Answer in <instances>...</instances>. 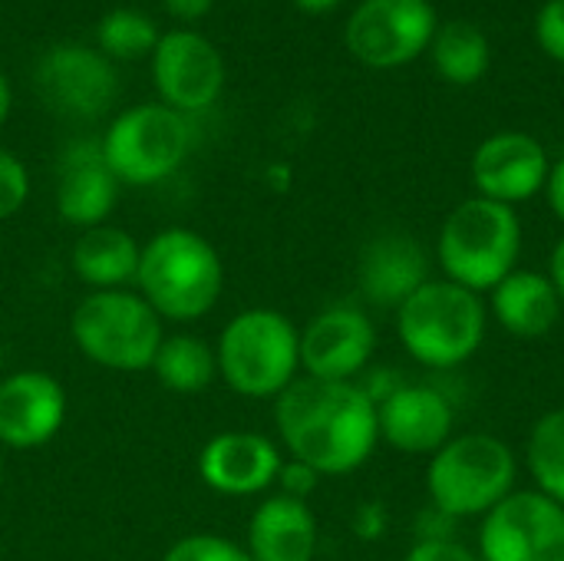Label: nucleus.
Masks as SVG:
<instances>
[{"instance_id":"5701e85b","label":"nucleus","mask_w":564,"mask_h":561,"mask_svg":"<svg viewBox=\"0 0 564 561\" xmlns=\"http://www.w3.org/2000/svg\"><path fill=\"white\" fill-rule=\"evenodd\" d=\"M152 374L172 393H202L218 377V357L208 341L195 334H175L162 341Z\"/></svg>"},{"instance_id":"0eeeda50","label":"nucleus","mask_w":564,"mask_h":561,"mask_svg":"<svg viewBox=\"0 0 564 561\" xmlns=\"http://www.w3.org/2000/svg\"><path fill=\"white\" fill-rule=\"evenodd\" d=\"M69 331L79 354L119 374L152 370V360L165 341L162 317L149 308L142 294H132L126 288L89 291L76 304Z\"/></svg>"},{"instance_id":"423d86ee","label":"nucleus","mask_w":564,"mask_h":561,"mask_svg":"<svg viewBox=\"0 0 564 561\" xmlns=\"http://www.w3.org/2000/svg\"><path fill=\"white\" fill-rule=\"evenodd\" d=\"M519 463L506 440L489 433L453 436L433 453L426 470V493L449 519L489 516L502 499L516 493Z\"/></svg>"},{"instance_id":"f3484780","label":"nucleus","mask_w":564,"mask_h":561,"mask_svg":"<svg viewBox=\"0 0 564 561\" xmlns=\"http://www.w3.org/2000/svg\"><path fill=\"white\" fill-rule=\"evenodd\" d=\"M284 460L281 450L248 430H228L205 443L198 456V476L221 496H258L278 483Z\"/></svg>"},{"instance_id":"c85d7f7f","label":"nucleus","mask_w":564,"mask_h":561,"mask_svg":"<svg viewBox=\"0 0 564 561\" xmlns=\"http://www.w3.org/2000/svg\"><path fill=\"white\" fill-rule=\"evenodd\" d=\"M535 40L539 46L552 56L564 63V0H549L539 17H535Z\"/></svg>"},{"instance_id":"4468645a","label":"nucleus","mask_w":564,"mask_h":561,"mask_svg":"<svg viewBox=\"0 0 564 561\" xmlns=\"http://www.w3.org/2000/svg\"><path fill=\"white\" fill-rule=\"evenodd\" d=\"M549 172V152L529 132H496L473 155V182L479 188V198L509 208L535 198L545 188Z\"/></svg>"},{"instance_id":"4be33fe9","label":"nucleus","mask_w":564,"mask_h":561,"mask_svg":"<svg viewBox=\"0 0 564 561\" xmlns=\"http://www.w3.org/2000/svg\"><path fill=\"white\" fill-rule=\"evenodd\" d=\"M139 255L142 248L135 238L112 225H96L79 235L73 245L69 265L73 274L89 284L93 291H119L139 274Z\"/></svg>"},{"instance_id":"7c9ffc66","label":"nucleus","mask_w":564,"mask_h":561,"mask_svg":"<svg viewBox=\"0 0 564 561\" xmlns=\"http://www.w3.org/2000/svg\"><path fill=\"white\" fill-rule=\"evenodd\" d=\"M278 483H281V496H291V499H304V503H307V496L317 489L321 476H317L311 466H304V463L291 460V463H284V466H281Z\"/></svg>"},{"instance_id":"2eb2a0df","label":"nucleus","mask_w":564,"mask_h":561,"mask_svg":"<svg viewBox=\"0 0 564 561\" xmlns=\"http://www.w3.org/2000/svg\"><path fill=\"white\" fill-rule=\"evenodd\" d=\"M380 440L410 456H433L453 440L456 413L449 400L420 384H403L377 400Z\"/></svg>"},{"instance_id":"e433bc0d","label":"nucleus","mask_w":564,"mask_h":561,"mask_svg":"<svg viewBox=\"0 0 564 561\" xmlns=\"http://www.w3.org/2000/svg\"><path fill=\"white\" fill-rule=\"evenodd\" d=\"M0 483H3V460H0Z\"/></svg>"},{"instance_id":"bb28decb","label":"nucleus","mask_w":564,"mask_h":561,"mask_svg":"<svg viewBox=\"0 0 564 561\" xmlns=\"http://www.w3.org/2000/svg\"><path fill=\"white\" fill-rule=\"evenodd\" d=\"M162 561H251V555L245 546H238L231 539L198 532V536L178 539Z\"/></svg>"},{"instance_id":"a878e982","label":"nucleus","mask_w":564,"mask_h":561,"mask_svg":"<svg viewBox=\"0 0 564 561\" xmlns=\"http://www.w3.org/2000/svg\"><path fill=\"white\" fill-rule=\"evenodd\" d=\"M96 43L112 53V56H142L149 50H155L159 43V30L155 23L142 13V10H132V7H116L109 10L99 26H96Z\"/></svg>"},{"instance_id":"39448f33","label":"nucleus","mask_w":564,"mask_h":561,"mask_svg":"<svg viewBox=\"0 0 564 561\" xmlns=\"http://www.w3.org/2000/svg\"><path fill=\"white\" fill-rule=\"evenodd\" d=\"M218 377L248 400L281 397L301 370V331L271 308L231 317L215 344Z\"/></svg>"},{"instance_id":"2f4dec72","label":"nucleus","mask_w":564,"mask_h":561,"mask_svg":"<svg viewBox=\"0 0 564 561\" xmlns=\"http://www.w3.org/2000/svg\"><path fill=\"white\" fill-rule=\"evenodd\" d=\"M545 192H549V205H552L555 218L564 225V155L552 165L549 182H545Z\"/></svg>"},{"instance_id":"f257e3e1","label":"nucleus","mask_w":564,"mask_h":561,"mask_svg":"<svg viewBox=\"0 0 564 561\" xmlns=\"http://www.w3.org/2000/svg\"><path fill=\"white\" fill-rule=\"evenodd\" d=\"M274 423L291 460L311 466L317 476L360 470L380 443L377 400L354 380H294L274 400Z\"/></svg>"},{"instance_id":"cd10ccee","label":"nucleus","mask_w":564,"mask_h":561,"mask_svg":"<svg viewBox=\"0 0 564 561\" xmlns=\"http://www.w3.org/2000/svg\"><path fill=\"white\" fill-rule=\"evenodd\" d=\"M26 195H30L26 165L17 155H10V152L0 149V222L10 218V215H17L23 208Z\"/></svg>"},{"instance_id":"a211bd4d","label":"nucleus","mask_w":564,"mask_h":561,"mask_svg":"<svg viewBox=\"0 0 564 561\" xmlns=\"http://www.w3.org/2000/svg\"><path fill=\"white\" fill-rule=\"evenodd\" d=\"M119 198V179L106 165L102 142H76L66 149L59 162V182H56V208L63 222L76 228H96L106 225L109 212Z\"/></svg>"},{"instance_id":"20e7f679","label":"nucleus","mask_w":564,"mask_h":561,"mask_svg":"<svg viewBox=\"0 0 564 561\" xmlns=\"http://www.w3.org/2000/svg\"><path fill=\"white\" fill-rule=\"evenodd\" d=\"M519 255L522 222L516 208L479 195L449 212L436 241V258L446 281H456L476 294H486L506 281L519 268Z\"/></svg>"},{"instance_id":"9b49d317","label":"nucleus","mask_w":564,"mask_h":561,"mask_svg":"<svg viewBox=\"0 0 564 561\" xmlns=\"http://www.w3.org/2000/svg\"><path fill=\"white\" fill-rule=\"evenodd\" d=\"M116 73L96 50L63 43L36 63L40 99L66 119H96L116 99Z\"/></svg>"},{"instance_id":"6e6552de","label":"nucleus","mask_w":564,"mask_h":561,"mask_svg":"<svg viewBox=\"0 0 564 561\" xmlns=\"http://www.w3.org/2000/svg\"><path fill=\"white\" fill-rule=\"evenodd\" d=\"M192 129L182 112L165 103L126 109L102 139V155L112 175L126 185H155L169 179L188 155Z\"/></svg>"},{"instance_id":"7ed1b4c3","label":"nucleus","mask_w":564,"mask_h":561,"mask_svg":"<svg viewBox=\"0 0 564 561\" xmlns=\"http://www.w3.org/2000/svg\"><path fill=\"white\" fill-rule=\"evenodd\" d=\"M489 311L482 294L456 281H426L397 308V334L406 354L430 370L463 367L486 341Z\"/></svg>"},{"instance_id":"aec40b11","label":"nucleus","mask_w":564,"mask_h":561,"mask_svg":"<svg viewBox=\"0 0 564 561\" xmlns=\"http://www.w3.org/2000/svg\"><path fill=\"white\" fill-rule=\"evenodd\" d=\"M251 561H314L317 555V519L304 499L271 496L248 522Z\"/></svg>"},{"instance_id":"b1692460","label":"nucleus","mask_w":564,"mask_h":561,"mask_svg":"<svg viewBox=\"0 0 564 561\" xmlns=\"http://www.w3.org/2000/svg\"><path fill=\"white\" fill-rule=\"evenodd\" d=\"M430 50H433L436 73L456 86H473L489 69V40L476 23H466V20L443 23Z\"/></svg>"},{"instance_id":"412c9836","label":"nucleus","mask_w":564,"mask_h":561,"mask_svg":"<svg viewBox=\"0 0 564 561\" xmlns=\"http://www.w3.org/2000/svg\"><path fill=\"white\" fill-rule=\"evenodd\" d=\"M562 298L549 274L539 271H512L506 281L492 288V317L502 331L522 341L545 337L562 317Z\"/></svg>"},{"instance_id":"473e14b6","label":"nucleus","mask_w":564,"mask_h":561,"mask_svg":"<svg viewBox=\"0 0 564 561\" xmlns=\"http://www.w3.org/2000/svg\"><path fill=\"white\" fill-rule=\"evenodd\" d=\"M162 3H165V10H169L172 17H178V20H202V17L212 10L215 0H162Z\"/></svg>"},{"instance_id":"f704fd0d","label":"nucleus","mask_w":564,"mask_h":561,"mask_svg":"<svg viewBox=\"0 0 564 561\" xmlns=\"http://www.w3.org/2000/svg\"><path fill=\"white\" fill-rule=\"evenodd\" d=\"M294 7L304 13H327V10L340 7V0H294Z\"/></svg>"},{"instance_id":"1a4fd4ad","label":"nucleus","mask_w":564,"mask_h":561,"mask_svg":"<svg viewBox=\"0 0 564 561\" xmlns=\"http://www.w3.org/2000/svg\"><path fill=\"white\" fill-rule=\"evenodd\" d=\"M479 561H564V506L539 489H516L482 516Z\"/></svg>"},{"instance_id":"f8f14e48","label":"nucleus","mask_w":564,"mask_h":561,"mask_svg":"<svg viewBox=\"0 0 564 561\" xmlns=\"http://www.w3.org/2000/svg\"><path fill=\"white\" fill-rule=\"evenodd\" d=\"M152 79L159 96L175 112L208 109L225 83L221 53L195 30H172L152 50Z\"/></svg>"},{"instance_id":"c9c22d12","label":"nucleus","mask_w":564,"mask_h":561,"mask_svg":"<svg viewBox=\"0 0 564 561\" xmlns=\"http://www.w3.org/2000/svg\"><path fill=\"white\" fill-rule=\"evenodd\" d=\"M7 112H10V83H7V76L0 73V126H3Z\"/></svg>"},{"instance_id":"ddd939ff","label":"nucleus","mask_w":564,"mask_h":561,"mask_svg":"<svg viewBox=\"0 0 564 561\" xmlns=\"http://www.w3.org/2000/svg\"><path fill=\"white\" fill-rule=\"evenodd\" d=\"M377 350V331L357 308H327L301 331V367L314 380L350 384Z\"/></svg>"},{"instance_id":"dca6fc26","label":"nucleus","mask_w":564,"mask_h":561,"mask_svg":"<svg viewBox=\"0 0 564 561\" xmlns=\"http://www.w3.org/2000/svg\"><path fill=\"white\" fill-rule=\"evenodd\" d=\"M66 420V390L43 370H20L0 380V443L36 450L50 443Z\"/></svg>"},{"instance_id":"9d476101","label":"nucleus","mask_w":564,"mask_h":561,"mask_svg":"<svg viewBox=\"0 0 564 561\" xmlns=\"http://www.w3.org/2000/svg\"><path fill=\"white\" fill-rule=\"evenodd\" d=\"M436 36L430 0H364L347 20V50L373 69H393L416 60Z\"/></svg>"},{"instance_id":"f03ea898","label":"nucleus","mask_w":564,"mask_h":561,"mask_svg":"<svg viewBox=\"0 0 564 561\" xmlns=\"http://www.w3.org/2000/svg\"><path fill=\"white\" fill-rule=\"evenodd\" d=\"M135 284L162 321L185 324L218 304L225 268L208 238L188 228H165L142 245Z\"/></svg>"},{"instance_id":"c756f323","label":"nucleus","mask_w":564,"mask_h":561,"mask_svg":"<svg viewBox=\"0 0 564 561\" xmlns=\"http://www.w3.org/2000/svg\"><path fill=\"white\" fill-rule=\"evenodd\" d=\"M403 561H479V555L453 539H426V542H416Z\"/></svg>"},{"instance_id":"72a5a7b5","label":"nucleus","mask_w":564,"mask_h":561,"mask_svg":"<svg viewBox=\"0 0 564 561\" xmlns=\"http://www.w3.org/2000/svg\"><path fill=\"white\" fill-rule=\"evenodd\" d=\"M549 281L555 284L558 298L564 304V238H558V245L552 248V258H549Z\"/></svg>"},{"instance_id":"393cba45","label":"nucleus","mask_w":564,"mask_h":561,"mask_svg":"<svg viewBox=\"0 0 564 561\" xmlns=\"http://www.w3.org/2000/svg\"><path fill=\"white\" fill-rule=\"evenodd\" d=\"M525 460H529L535 489L564 506V410L545 413L532 427Z\"/></svg>"},{"instance_id":"6ab92c4d","label":"nucleus","mask_w":564,"mask_h":561,"mask_svg":"<svg viewBox=\"0 0 564 561\" xmlns=\"http://www.w3.org/2000/svg\"><path fill=\"white\" fill-rule=\"evenodd\" d=\"M430 281V258L410 235H383L360 258V288L377 308H400Z\"/></svg>"}]
</instances>
